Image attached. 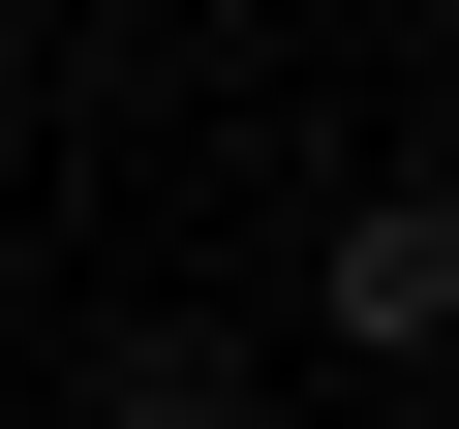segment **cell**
Listing matches in <instances>:
<instances>
[{
    "mask_svg": "<svg viewBox=\"0 0 459 429\" xmlns=\"http://www.w3.org/2000/svg\"><path fill=\"white\" fill-rule=\"evenodd\" d=\"M307 337H337V368H429V337H459V214H429V184H368L337 246H307Z\"/></svg>",
    "mask_w": 459,
    "mask_h": 429,
    "instance_id": "1",
    "label": "cell"
},
{
    "mask_svg": "<svg viewBox=\"0 0 459 429\" xmlns=\"http://www.w3.org/2000/svg\"><path fill=\"white\" fill-rule=\"evenodd\" d=\"M92 429H276L246 337H92Z\"/></svg>",
    "mask_w": 459,
    "mask_h": 429,
    "instance_id": "2",
    "label": "cell"
},
{
    "mask_svg": "<svg viewBox=\"0 0 459 429\" xmlns=\"http://www.w3.org/2000/svg\"><path fill=\"white\" fill-rule=\"evenodd\" d=\"M0 153H31V31H0Z\"/></svg>",
    "mask_w": 459,
    "mask_h": 429,
    "instance_id": "3",
    "label": "cell"
}]
</instances>
